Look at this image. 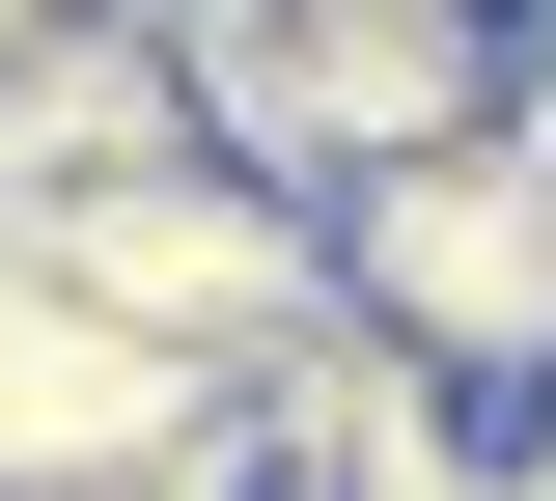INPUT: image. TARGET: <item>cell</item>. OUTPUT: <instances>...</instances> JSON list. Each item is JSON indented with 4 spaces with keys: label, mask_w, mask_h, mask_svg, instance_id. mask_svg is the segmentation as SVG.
<instances>
[{
    "label": "cell",
    "mask_w": 556,
    "mask_h": 501,
    "mask_svg": "<svg viewBox=\"0 0 556 501\" xmlns=\"http://www.w3.org/2000/svg\"><path fill=\"white\" fill-rule=\"evenodd\" d=\"M28 251H56L112 335H167L195 390H251L278 335H334V196L251 167V140H139V167H84V196H28Z\"/></svg>",
    "instance_id": "cell-1"
},
{
    "label": "cell",
    "mask_w": 556,
    "mask_h": 501,
    "mask_svg": "<svg viewBox=\"0 0 556 501\" xmlns=\"http://www.w3.org/2000/svg\"><path fill=\"white\" fill-rule=\"evenodd\" d=\"M334 306H390L417 362H445V390H501V418H529L556 390V140H390L334 196Z\"/></svg>",
    "instance_id": "cell-2"
},
{
    "label": "cell",
    "mask_w": 556,
    "mask_h": 501,
    "mask_svg": "<svg viewBox=\"0 0 556 501\" xmlns=\"http://www.w3.org/2000/svg\"><path fill=\"white\" fill-rule=\"evenodd\" d=\"M167 28H195V112L251 167H306V196L501 112V0H167Z\"/></svg>",
    "instance_id": "cell-3"
},
{
    "label": "cell",
    "mask_w": 556,
    "mask_h": 501,
    "mask_svg": "<svg viewBox=\"0 0 556 501\" xmlns=\"http://www.w3.org/2000/svg\"><path fill=\"white\" fill-rule=\"evenodd\" d=\"M195 418V362L167 335H112V306L0 223V501H56V474H139V446Z\"/></svg>",
    "instance_id": "cell-4"
}]
</instances>
